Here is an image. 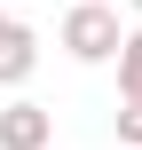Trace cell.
<instances>
[{
  "label": "cell",
  "mask_w": 142,
  "mask_h": 150,
  "mask_svg": "<svg viewBox=\"0 0 142 150\" xmlns=\"http://www.w3.org/2000/svg\"><path fill=\"white\" fill-rule=\"evenodd\" d=\"M134 8H142V0H134Z\"/></svg>",
  "instance_id": "52a82bcc"
},
{
  "label": "cell",
  "mask_w": 142,
  "mask_h": 150,
  "mask_svg": "<svg viewBox=\"0 0 142 150\" xmlns=\"http://www.w3.org/2000/svg\"><path fill=\"white\" fill-rule=\"evenodd\" d=\"M111 63H119V95H126V103H142V24L119 40V55H111Z\"/></svg>",
  "instance_id": "277c9868"
},
{
  "label": "cell",
  "mask_w": 142,
  "mask_h": 150,
  "mask_svg": "<svg viewBox=\"0 0 142 150\" xmlns=\"http://www.w3.org/2000/svg\"><path fill=\"white\" fill-rule=\"evenodd\" d=\"M32 71H40V32L8 16V24H0V87H24Z\"/></svg>",
  "instance_id": "3957f363"
},
{
  "label": "cell",
  "mask_w": 142,
  "mask_h": 150,
  "mask_svg": "<svg viewBox=\"0 0 142 150\" xmlns=\"http://www.w3.org/2000/svg\"><path fill=\"white\" fill-rule=\"evenodd\" d=\"M119 142L142 150V103H126V111H119Z\"/></svg>",
  "instance_id": "5b68a950"
},
{
  "label": "cell",
  "mask_w": 142,
  "mask_h": 150,
  "mask_svg": "<svg viewBox=\"0 0 142 150\" xmlns=\"http://www.w3.org/2000/svg\"><path fill=\"white\" fill-rule=\"evenodd\" d=\"M119 40H126V24H119L111 0H79V8L63 16V47H71V63H111Z\"/></svg>",
  "instance_id": "6da1fadb"
},
{
  "label": "cell",
  "mask_w": 142,
  "mask_h": 150,
  "mask_svg": "<svg viewBox=\"0 0 142 150\" xmlns=\"http://www.w3.org/2000/svg\"><path fill=\"white\" fill-rule=\"evenodd\" d=\"M0 24H8V16H0Z\"/></svg>",
  "instance_id": "8992f818"
},
{
  "label": "cell",
  "mask_w": 142,
  "mask_h": 150,
  "mask_svg": "<svg viewBox=\"0 0 142 150\" xmlns=\"http://www.w3.org/2000/svg\"><path fill=\"white\" fill-rule=\"evenodd\" d=\"M55 142V111L47 103H8L0 111V150H47Z\"/></svg>",
  "instance_id": "7a4b0ae2"
}]
</instances>
